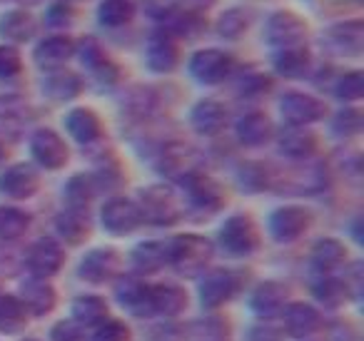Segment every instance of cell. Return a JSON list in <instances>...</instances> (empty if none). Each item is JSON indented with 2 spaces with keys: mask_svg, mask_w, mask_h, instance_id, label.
Segmentation results:
<instances>
[{
  "mask_svg": "<svg viewBox=\"0 0 364 341\" xmlns=\"http://www.w3.org/2000/svg\"><path fill=\"white\" fill-rule=\"evenodd\" d=\"M304 36H307V23L292 11H277L269 16L267 28H264V38L269 45L274 48H292L302 45Z\"/></svg>",
  "mask_w": 364,
  "mask_h": 341,
  "instance_id": "5b68a950",
  "label": "cell"
},
{
  "mask_svg": "<svg viewBox=\"0 0 364 341\" xmlns=\"http://www.w3.org/2000/svg\"><path fill=\"white\" fill-rule=\"evenodd\" d=\"M28 321V311L21 299L11 294H0V331H21Z\"/></svg>",
  "mask_w": 364,
  "mask_h": 341,
  "instance_id": "1f68e13d",
  "label": "cell"
},
{
  "mask_svg": "<svg viewBox=\"0 0 364 341\" xmlns=\"http://www.w3.org/2000/svg\"><path fill=\"white\" fill-rule=\"evenodd\" d=\"M0 160H3V147H0Z\"/></svg>",
  "mask_w": 364,
  "mask_h": 341,
  "instance_id": "9f6ffc18",
  "label": "cell"
},
{
  "mask_svg": "<svg viewBox=\"0 0 364 341\" xmlns=\"http://www.w3.org/2000/svg\"><path fill=\"white\" fill-rule=\"evenodd\" d=\"M31 227V215L16 207H0V239H18Z\"/></svg>",
  "mask_w": 364,
  "mask_h": 341,
  "instance_id": "d590c367",
  "label": "cell"
},
{
  "mask_svg": "<svg viewBox=\"0 0 364 341\" xmlns=\"http://www.w3.org/2000/svg\"><path fill=\"white\" fill-rule=\"evenodd\" d=\"M188 187V197H190V205L195 207L198 212H205V215H213L218 212L220 207L225 205V195L220 190V185L215 180L205 175H195L185 182Z\"/></svg>",
  "mask_w": 364,
  "mask_h": 341,
  "instance_id": "4fadbf2b",
  "label": "cell"
},
{
  "mask_svg": "<svg viewBox=\"0 0 364 341\" xmlns=\"http://www.w3.org/2000/svg\"><path fill=\"white\" fill-rule=\"evenodd\" d=\"M155 105V92L147 90V87H135L127 97V110L135 112V115H147Z\"/></svg>",
  "mask_w": 364,
  "mask_h": 341,
  "instance_id": "f6af8a7d",
  "label": "cell"
},
{
  "mask_svg": "<svg viewBox=\"0 0 364 341\" xmlns=\"http://www.w3.org/2000/svg\"><path fill=\"white\" fill-rule=\"evenodd\" d=\"M339 100H347V102H354L364 95V75L359 70L354 72H347V75L339 77L337 87H334Z\"/></svg>",
  "mask_w": 364,
  "mask_h": 341,
  "instance_id": "60d3db41",
  "label": "cell"
},
{
  "mask_svg": "<svg viewBox=\"0 0 364 341\" xmlns=\"http://www.w3.org/2000/svg\"><path fill=\"white\" fill-rule=\"evenodd\" d=\"M147 67L152 72H172L180 60V50H177L175 40L167 36L165 31H157L147 40Z\"/></svg>",
  "mask_w": 364,
  "mask_h": 341,
  "instance_id": "9a60e30c",
  "label": "cell"
},
{
  "mask_svg": "<svg viewBox=\"0 0 364 341\" xmlns=\"http://www.w3.org/2000/svg\"><path fill=\"white\" fill-rule=\"evenodd\" d=\"M58 232L65 242L70 244H80L82 239L90 232V217H87V210H77V207H70L65 210L60 217H58Z\"/></svg>",
  "mask_w": 364,
  "mask_h": 341,
  "instance_id": "f546056e",
  "label": "cell"
},
{
  "mask_svg": "<svg viewBox=\"0 0 364 341\" xmlns=\"http://www.w3.org/2000/svg\"><path fill=\"white\" fill-rule=\"evenodd\" d=\"M65 125H68V132H70L80 145H90V142H95L97 137H100V120H97L95 112L87 110V107L73 110L70 115H68Z\"/></svg>",
  "mask_w": 364,
  "mask_h": 341,
  "instance_id": "484cf974",
  "label": "cell"
},
{
  "mask_svg": "<svg viewBox=\"0 0 364 341\" xmlns=\"http://www.w3.org/2000/svg\"><path fill=\"white\" fill-rule=\"evenodd\" d=\"M167 259L185 276H198L213 259V242L200 234H182L167 247Z\"/></svg>",
  "mask_w": 364,
  "mask_h": 341,
  "instance_id": "6da1fadb",
  "label": "cell"
},
{
  "mask_svg": "<svg viewBox=\"0 0 364 341\" xmlns=\"http://www.w3.org/2000/svg\"><path fill=\"white\" fill-rule=\"evenodd\" d=\"M190 72L195 80L205 82V85H218L232 72V58L223 50H215V48H205L193 55Z\"/></svg>",
  "mask_w": 364,
  "mask_h": 341,
  "instance_id": "52a82bcc",
  "label": "cell"
},
{
  "mask_svg": "<svg viewBox=\"0 0 364 341\" xmlns=\"http://www.w3.org/2000/svg\"><path fill=\"white\" fill-rule=\"evenodd\" d=\"M31 152L46 170H60L68 162V147L60 140V135L53 130H38L31 140Z\"/></svg>",
  "mask_w": 364,
  "mask_h": 341,
  "instance_id": "30bf717a",
  "label": "cell"
},
{
  "mask_svg": "<svg viewBox=\"0 0 364 341\" xmlns=\"http://www.w3.org/2000/svg\"><path fill=\"white\" fill-rule=\"evenodd\" d=\"M220 242H223L225 249L235 256L252 254L259 242L257 227H255V222L250 220L247 215H235V217H230L223 224V229H220Z\"/></svg>",
  "mask_w": 364,
  "mask_h": 341,
  "instance_id": "277c9868",
  "label": "cell"
},
{
  "mask_svg": "<svg viewBox=\"0 0 364 341\" xmlns=\"http://www.w3.org/2000/svg\"><path fill=\"white\" fill-rule=\"evenodd\" d=\"M362 130V112L359 110H342L334 117V132L339 137H352Z\"/></svg>",
  "mask_w": 364,
  "mask_h": 341,
  "instance_id": "7bdbcfd3",
  "label": "cell"
},
{
  "mask_svg": "<svg viewBox=\"0 0 364 341\" xmlns=\"http://www.w3.org/2000/svg\"><path fill=\"white\" fill-rule=\"evenodd\" d=\"M43 90L53 97V100H73L75 95H80L82 82L75 72H55L46 80Z\"/></svg>",
  "mask_w": 364,
  "mask_h": 341,
  "instance_id": "e575fe53",
  "label": "cell"
},
{
  "mask_svg": "<svg viewBox=\"0 0 364 341\" xmlns=\"http://www.w3.org/2000/svg\"><path fill=\"white\" fill-rule=\"evenodd\" d=\"M284 286L277 284V281H264V284L257 286V291H255L252 296V309L257 311L259 316H264V319H272V316H277L279 311H282L284 306Z\"/></svg>",
  "mask_w": 364,
  "mask_h": 341,
  "instance_id": "f1b7e54d",
  "label": "cell"
},
{
  "mask_svg": "<svg viewBox=\"0 0 364 341\" xmlns=\"http://www.w3.org/2000/svg\"><path fill=\"white\" fill-rule=\"evenodd\" d=\"M140 197H142L140 215H142V220H147L150 224L167 227L180 220L182 202L170 185H152V187H147V190H142Z\"/></svg>",
  "mask_w": 364,
  "mask_h": 341,
  "instance_id": "3957f363",
  "label": "cell"
},
{
  "mask_svg": "<svg viewBox=\"0 0 364 341\" xmlns=\"http://www.w3.org/2000/svg\"><path fill=\"white\" fill-rule=\"evenodd\" d=\"M309 227V212L304 207H279L269 217V232L277 242H294Z\"/></svg>",
  "mask_w": 364,
  "mask_h": 341,
  "instance_id": "8fae6325",
  "label": "cell"
},
{
  "mask_svg": "<svg viewBox=\"0 0 364 341\" xmlns=\"http://www.w3.org/2000/svg\"><path fill=\"white\" fill-rule=\"evenodd\" d=\"M324 187V170L317 165L297 167V170H284L277 175V190L279 192H317Z\"/></svg>",
  "mask_w": 364,
  "mask_h": 341,
  "instance_id": "2e32d148",
  "label": "cell"
},
{
  "mask_svg": "<svg viewBox=\"0 0 364 341\" xmlns=\"http://www.w3.org/2000/svg\"><path fill=\"white\" fill-rule=\"evenodd\" d=\"M23 306L31 314H46L55 304V289L46 279H31L23 284Z\"/></svg>",
  "mask_w": 364,
  "mask_h": 341,
  "instance_id": "83f0119b",
  "label": "cell"
},
{
  "mask_svg": "<svg viewBox=\"0 0 364 341\" xmlns=\"http://www.w3.org/2000/svg\"><path fill=\"white\" fill-rule=\"evenodd\" d=\"M319 324H322V319H319L317 309H312L309 304H302V301L289 304L287 311H284V329H287L289 336H297V339L309 336L319 329Z\"/></svg>",
  "mask_w": 364,
  "mask_h": 341,
  "instance_id": "603a6c76",
  "label": "cell"
},
{
  "mask_svg": "<svg viewBox=\"0 0 364 341\" xmlns=\"http://www.w3.org/2000/svg\"><path fill=\"white\" fill-rule=\"evenodd\" d=\"M26 341H36V339H26Z\"/></svg>",
  "mask_w": 364,
  "mask_h": 341,
  "instance_id": "6f0895ef",
  "label": "cell"
},
{
  "mask_svg": "<svg viewBox=\"0 0 364 341\" xmlns=\"http://www.w3.org/2000/svg\"><path fill=\"white\" fill-rule=\"evenodd\" d=\"M92 341H130V329L122 321H107L95 331Z\"/></svg>",
  "mask_w": 364,
  "mask_h": 341,
  "instance_id": "7dc6e473",
  "label": "cell"
},
{
  "mask_svg": "<svg viewBox=\"0 0 364 341\" xmlns=\"http://www.w3.org/2000/svg\"><path fill=\"white\" fill-rule=\"evenodd\" d=\"M272 65L284 77H302L307 75L309 65H312V55H309V50L304 45L279 48L272 58Z\"/></svg>",
  "mask_w": 364,
  "mask_h": 341,
  "instance_id": "44dd1931",
  "label": "cell"
},
{
  "mask_svg": "<svg viewBox=\"0 0 364 341\" xmlns=\"http://www.w3.org/2000/svg\"><path fill=\"white\" fill-rule=\"evenodd\" d=\"M132 261L140 271H157L167 261V247L162 242H142L132 251Z\"/></svg>",
  "mask_w": 364,
  "mask_h": 341,
  "instance_id": "d6a6232c",
  "label": "cell"
},
{
  "mask_svg": "<svg viewBox=\"0 0 364 341\" xmlns=\"http://www.w3.org/2000/svg\"><path fill=\"white\" fill-rule=\"evenodd\" d=\"M237 137L242 145L247 147H259L272 137V122L262 112H250L237 122Z\"/></svg>",
  "mask_w": 364,
  "mask_h": 341,
  "instance_id": "d4e9b609",
  "label": "cell"
},
{
  "mask_svg": "<svg viewBox=\"0 0 364 341\" xmlns=\"http://www.w3.org/2000/svg\"><path fill=\"white\" fill-rule=\"evenodd\" d=\"M282 117L289 125H309V122H317L324 117V102H319L317 97L304 95V92H287L282 97Z\"/></svg>",
  "mask_w": 364,
  "mask_h": 341,
  "instance_id": "9c48e42d",
  "label": "cell"
},
{
  "mask_svg": "<svg viewBox=\"0 0 364 341\" xmlns=\"http://www.w3.org/2000/svg\"><path fill=\"white\" fill-rule=\"evenodd\" d=\"M322 43L334 55H359L364 50V23L362 21H347L327 28L322 33Z\"/></svg>",
  "mask_w": 364,
  "mask_h": 341,
  "instance_id": "8992f818",
  "label": "cell"
},
{
  "mask_svg": "<svg viewBox=\"0 0 364 341\" xmlns=\"http://www.w3.org/2000/svg\"><path fill=\"white\" fill-rule=\"evenodd\" d=\"M240 90H242L245 95H257V92H264V90H269V77L252 72V75L242 77V82H240Z\"/></svg>",
  "mask_w": 364,
  "mask_h": 341,
  "instance_id": "816d5d0a",
  "label": "cell"
},
{
  "mask_svg": "<svg viewBox=\"0 0 364 341\" xmlns=\"http://www.w3.org/2000/svg\"><path fill=\"white\" fill-rule=\"evenodd\" d=\"M18 3H21V6H41L43 0H18Z\"/></svg>",
  "mask_w": 364,
  "mask_h": 341,
  "instance_id": "11a10c76",
  "label": "cell"
},
{
  "mask_svg": "<svg viewBox=\"0 0 364 341\" xmlns=\"http://www.w3.org/2000/svg\"><path fill=\"white\" fill-rule=\"evenodd\" d=\"M115 291L122 304L130 306V309H137L140 304H147V291L150 289H147L137 276H122V279L117 281Z\"/></svg>",
  "mask_w": 364,
  "mask_h": 341,
  "instance_id": "74e56055",
  "label": "cell"
},
{
  "mask_svg": "<svg viewBox=\"0 0 364 341\" xmlns=\"http://www.w3.org/2000/svg\"><path fill=\"white\" fill-rule=\"evenodd\" d=\"M172 31L180 33V36H195V33L203 31V21H200L198 13H185V16H177L175 18V26H172Z\"/></svg>",
  "mask_w": 364,
  "mask_h": 341,
  "instance_id": "f907efd6",
  "label": "cell"
},
{
  "mask_svg": "<svg viewBox=\"0 0 364 341\" xmlns=\"http://www.w3.org/2000/svg\"><path fill=\"white\" fill-rule=\"evenodd\" d=\"M140 222V207L132 200H125V197H115L102 207V224L110 234H127V232L137 229Z\"/></svg>",
  "mask_w": 364,
  "mask_h": 341,
  "instance_id": "ba28073f",
  "label": "cell"
},
{
  "mask_svg": "<svg viewBox=\"0 0 364 341\" xmlns=\"http://www.w3.org/2000/svg\"><path fill=\"white\" fill-rule=\"evenodd\" d=\"M344 256H347V249H344L342 242L337 239H319L312 249V261L319 271H334L337 266L344 264Z\"/></svg>",
  "mask_w": 364,
  "mask_h": 341,
  "instance_id": "4dcf8cb0",
  "label": "cell"
},
{
  "mask_svg": "<svg viewBox=\"0 0 364 341\" xmlns=\"http://www.w3.org/2000/svg\"><path fill=\"white\" fill-rule=\"evenodd\" d=\"M314 296H317L319 301H324L327 306H337V304H342L344 296H347V286H344L342 281L327 276V279H322L319 284H314Z\"/></svg>",
  "mask_w": 364,
  "mask_h": 341,
  "instance_id": "b9f144b4",
  "label": "cell"
},
{
  "mask_svg": "<svg viewBox=\"0 0 364 341\" xmlns=\"http://www.w3.org/2000/svg\"><path fill=\"white\" fill-rule=\"evenodd\" d=\"M107 306L100 296L85 294L80 299H75L73 304V316L77 319V324H97L100 319H105Z\"/></svg>",
  "mask_w": 364,
  "mask_h": 341,
  "instance_id": "8d00e7d4",
  "label": "cell"
},
{
  "mask_svg": "<svg viewBox=\"0 0 364 341\" xmlns=\"http://www.w3.org/2000/svg\"><path fill=\"white\" fill-rule=\"evenodd\" d=\"M182 3H185V8H188L190 13H198V16L215 6V0H182Z\"/></svg>",
  "mask_w": 364,
  "mask_h": 341,
  "instance_id": "db71d44e",
  "label": "cell"
},
{
  "mask_svg": "<svg viewBox=\"0 0 364 341\" xmlns=\"http://www.w3.org/2000/svg\"><path fill=\"white\" fill-rule=\"evenodd\" d=\"M36 18L26 11H11L0 18V36L11 43H26L36 36Z\"/></svg>",
  "mask_w": 364,
  "mask_h": 341,
  "instance_id": "4316f807",
  "label": "cell"
},
{
  "mask_svg": "<svg viewBox=\"0 0 364 341\" xmlns=\"http://www.w3.org/2000/svg\"><path fill=\"white\" fill-rule=\"evenodd\" d=\"M41 187V177L31 165H13L0 177V192L13 200H28Z\"/></svg>",
  "mask_w": 364,
  "mask_h": 341,
  "instance_id": "5bb4252c",
  "label": "cell"
},
{
  "mask_svg": "<svg viewBox=\"0 0 364 341\" xmlns=\"http://www.w3.org/2000/svg\"><path fill=\"white\" fill-rule=\"evenodd\" d=\"M240 182L245 190H262V187H267V172L259 165H247L240 172Z\"/></svg>",
  "mask_w": 364,
  "mask_h": 341,
  "instance_id": "681fc988",
  "label": "cell"
},
{
  "mask_svg": "<svg viewBox=\"0 0 364 341\" xmlns=\"http://www.w3.org/2000/svg\"><path fill=\"white\" fill-rule=\"evenodd\" d=\"M50 336L53 341H85V331L77 321H58Z\"/></svg>",
  "mask_w": 364,
  "mask_h": 341,
  "instance_id": "c3c4849f",
  "label": "cell"
},
{
  "mask_svg": "<svg viewBox=\"0 0 364 341\" xmlns=\"http://www.w3.org/2000/svg\"><path fill=\"white\" fill-rule=\"evenodd\" d=\"M240 289V279L235 271L230 269H218L213 274L205 276L203 286H200V296H203L205 306H220L225 301H230Z\"/></svg>",
  "mask_w": 364,
  "mask_h": 341,
  "instance_id": "7c38bea8",
  "label": "cell"
},
{
  "mask_svg": "<svg viewBox=\"0 0 364 341\" xmlns=\"http://www.w3.org/2000/svg\"><path fill=\"white\" fill-rule=\"evenodd\" d=\"M48 21H50V26H53V28L65 26V23L70 21V13H68L63 6H55V8L50 11V16H48Z\"/></svg>",
  "mask_w": 364,
  "mask_h": 341,
  "instance_id": "f5cc1de1",
  "label": "cell"
},
{
  "mask_svg": "<svg viewBox=\"0 0 364 341\" xmlns=\"http://www.w3.org/2000/svg\"><path fill=\"white\" fill-rule=\"evenodd\" d=\"M279 150L282 155L292 157V160H307V157L314 155L317 150V140L309 130L299 125H289L287 130H282L279 135Z\"/></svg>",
  "mask_w": 364,
  "mask_h": 341,
  "instance_id": "7402d4cb",
  "label": "cell"
},
{
  "mask_svg": "<svg viewBox=\"0 0 364 341\" xmlns=\"http://www.w3.org/2000/svg\"><path fill=\"white\" fill-rule=\"evenodd\" d=\"M73 53H75V43H73V38L53 36V38H46V40L36 48L33 58H36V63L41 67H58L65 60H70Z\"/></svg>",
  "mask_w": 364,
  "mask_h": 341,
  "instance_id": "ffe728a7",
  "label": "cell"
},
{
  "mask_svg": "<svg viewBox=\"0 0 364 341\" xmlns=\"http://www.w3.org/2000/svg\"><path fill=\"white\" fill-rule=\"evenodd\" d=\"M21 53L11 45H0V77H13L21 72Z\"/></svg>",
  "mask_w": 364,
  "mask_h": 341,
  "instance_id": "bcb514c9",
  "label": "cell"
},
{
  "mask_svg": "<svg viewBox=\"0 0 364 341\" xmlns=\"http://www.w3.org/2000/svg\"><path fill=\"white\" fill-rule=\"evenodd\" d=\"M97 18L107 28H122L135 18V6H132L130 0H105L97 8Z\"/></svg>",
  "mask_w": 364,
  "mask_h": 341,
  "instance_id": "836d02e7",
  "label": "cell"
},
{
  "mask_svg": "<svg viewBox=\"0 0 364 341\" xmlns=\"http://www.w3.org/2000/svg\"><path fill=\"white\" fill-rule=\"evenodd\" d=\"M95 195V187H92V180L85 175H77L68 182L65 187V197L70 202V207H77V210H87V202Z\"/></svg>",
  "mask_w": 364,
  "mask_h": 341,
  "instance_id": "ab89813d",
  "label": "cell"
},
{
  "mask_svg": "<svg viewBox=\"0 0 364 341\" xmlns=\"http://www.w3.org/2000/svg\"><path fill=\"white\" fill-rule=\"evenodd\" d=\"M228 107L220 105L218 100H203L193 107L190 122H193L195 132H200V135H218L228 125Z\"/></svg>",
  "mask_w": 364,
  "mask_h": 341,
  "instance_id": "d6986e66",
  "label": "cell"
},
{
  "mask_svg": "<svg viewBox=\"0 0 364 341\" xmlns=\"http://www.w3.org/2000/svg\"><path fill=\"white\" fill-rule=\"evenodd\" d=\"M120 269V256L115 249H92L85 259L80 261V276L90 284L110 279Z\"/></svg>",
  "mask_w": 364,
  "mask_h": 341,
  "instance_id": "e0dca14e",
  "label": "cell"
},
{
  "mask_svg": "<svg viewBox=\"0 0 364 341\" xmlns=\"http://www.w3.org/2000/svg\"><path fill=\"white\" fill-rule=\"evenodd\" d=\"M247 28H250V16L242 11V8L225 11L223 16H220V21H218V33L223 38H230V40L245 36V33H247Z\"/></svg>",
  "mask_w": 364,
  "mask_h": 341,
  "instance_id": "f35d334b",
  "label": "cell"
},
{
  "mask_svg": "<svg viewBox=\"0 0 364 341\" xmlns=\"http://www.w3.org/2000/svg\"><path fill=\"white\" fill-rule=\"evenodd\" d=\"M145 13L155 21H170V18L177 16L180 11L182 0H145Z\"/></svg>",
  "mask_w": 364,
  "mask_h": 341,
  "instance_id": "ee69618b",
  "label": "cell"
},
{
  "mask_svg": "<svg viewBox=\"0 0 364 341\" xmlns=\"http://www.w3.org/2000/svg\"><path fill=\"white\" fill-rule=\"evenodd\" d=\"M188 304V296L185 291L177 289V286H155V289L147 291V309L150 311H157L162 316H175L180 314Z\"/></svg>",
  "mask_w": 364,
  "mask_h": 341,
  "instance_id": "cb8c5ba5",
  "label": "cell"
},
{
  "mask_svg": "<svg viewBox=\"0 0 364 341\" xmlns=\"http://www.w3.org/2000/svg\"><path fill=\"white\" fill-rule=\"evenodd\" d=\"M200 170H203V155L185 142H170L157 155V172L170 180L188 182L190 177L200 175Z\"/></svg>",
  "mask_w": 364,
  "mask_h": 341,
  "instance_id": "7a4b0ae2",
  "label": "cell"
},
{
  "mask_svg": "<svg viewBox=\"0 0 364 341\" xmlns=\"http://www.w3.org/2000/svg\"><path fill=\"white\" fill-rule=\"evenodd\" d=\"M28 266L36 276H50L63 266V249L55 239H38L28 251Z\"/></svg>",
  "mask_w": 364,
  "mask_h": 341,
  "instance_id": "ac0fdd59",
  "label": "cell"
}]
</instances>
